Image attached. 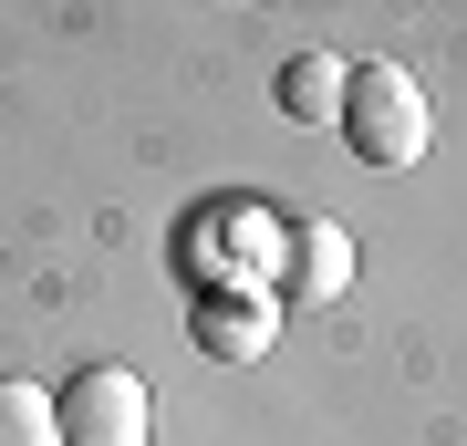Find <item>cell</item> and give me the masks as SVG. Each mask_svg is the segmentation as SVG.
Here are the masks:
<instances>
[{
  "label": "cell",
  "instance_id": "obj_3",
  "mask_svg": "<svg viewBox=\"0 0 467 446\" xmlns=\"http://www.w3.org/2000/svg\"><path fill=\"white\" fill-rule=\"evenodd\" d=\"M343 291H353V239H343V218H291L270 301H281V312H322V301H343Z\"/></svg>",
  "mask_w": 467,
  "mask_h": 446
},
{
  "label": "cell",
  "instance_id": "obj_6",
  "mask_svg": "<svg viewBox=\"0 0 467 446\" xmlns=\"http://www.w3.org/2000/svg\"><path fill=\"white\" fill-rule=\"evenodd\" d=\"M0 446H63V405H52L42 384L0 374Z\"/></svg>",
  "mask_w": 467,
  "mask_h": 446
},
{
  "label": "cell",
  "instance_id": "obj_4",
  "mask_svg": "<svg viewBox=\"0 0 467 446\" xmlns=\"http://www.w3.org/2000/svg\"><path fill=\"white\" fill-rule=\"evenodd\" d=\"M281 301L270 291H198V312H187V332H198V353L208 364H260L270 343H281Z\"/></svg>",
  "mask_w": 467,
  "mask_h": 446
},
{
  "label": "cell",
  "instance_id": "obj_2",
  "mask_svg": "<svg viewBox=\"0 0 467 446\" xmlns=\"http://www.w3.org/2000/svg\"><path fill=\"white\" fill-rule=\"evenodd\" d=\"M52 405H63V446H146L156 426V395L135 364H84Z\"/></svg>",
  "mask_w": 467,
  "mask_h": 446
},
{
  "label": "cell",
  "instance_id": "obj_5",
  "mask_svg": "<svg viewBox=\"0 0 467 446\" xmlns=\"http://www.w3.org/2000/svg\"><path fill=\"white\" fill-rule=\"evenodd\" d=\"M343 83H353L343 52H291L281 83H270V104H281L291 125H333V115H343Z\"/></svg>",
  "mask_w": 467,
  "mask_h": 446
},
{
  "label": "cell",
  "instance_id": "obj_1",
  "mask_svg": "<svg viewBox=\"0 0 467 446\" xmlns=\"http://www.w3.org/2000/svg\"><path fill=\"white\" fill-rule=\"evenodd\" d=\"M343 146L364 156V166H416L426 156V135H436V104H426V83L405 73V63H384V52H364L343 83Z\"/></svg>",
  "mask_w": 467,
  "mask_h": 446
}]
</instances>
